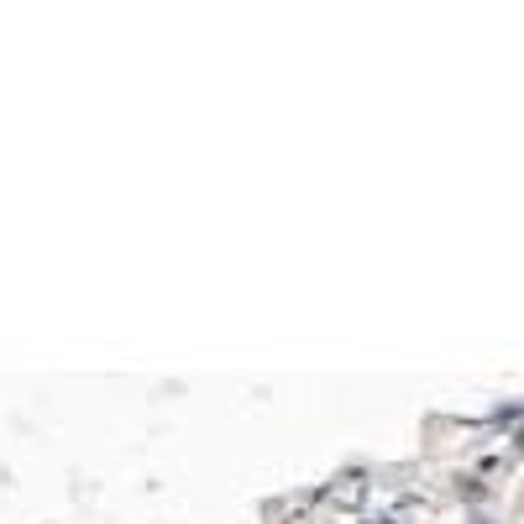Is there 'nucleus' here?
<instances>
[]
</instances>
